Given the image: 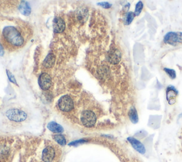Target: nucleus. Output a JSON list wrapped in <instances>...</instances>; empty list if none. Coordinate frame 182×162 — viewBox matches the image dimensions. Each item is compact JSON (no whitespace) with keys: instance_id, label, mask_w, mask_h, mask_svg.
<instances>
[{"instance_id":"1","label":"nucleus","mask_w":182,"mask_h":162,"mask_svg":"<svg viewBox=\"0 0 182 162\" xmlns=\"http://www.w3.org/2000/svg\"><path fill=\"white\" fill-rule=\"evenodd\" d=\"M2 41L9 47L17 49L24 44V38L20 31L14 26H6L2 30Z\"/></svg>"},{"instance_id":"2","label":"nucleus","mask_w":182,"mask_h":162,"mask_svg":"<svg viewBox=\"0 0 182 162\" xmlns=\"http://www.w3.org/2000/svg\"><path fill=\"white\" fill-rule=\"evenodd\" d=\"M164 42L172 46H176L182 44L181 32H169L167 33L164 37Z\"/></svg>"},{"instance_id":"3","label":"nucleus","mask_w":182,"mask_h":162,"mask_svg":"<svg viewBox=\"0 0 182 162\" xmlns=\"http://www.w3.org/2000/svg\"><path fill=\"white\" fill-rule=\"evenodd\" d=\"M6 116L9 120L16 122H21L26 120L27 118L26 114L22 110L17 109H12L6 112Z\"/></svg>"},{"instance_id":"4","label":"nucleus","mask_w":182,"mask_h":162,"mask_svg":"<svg viewBox=\"0 0 182 162\" xmlns=\"http://www.w3.org/2000/svg\"><path fill=\"white\" fill-rule=\"evenodd\" d=\"M81 122L86 127H93L97 121V116L96 114L92 111L87 110L83 112L81 114Z\"/></svg>"},{"instance_id":"5","label":"nucleus","mask_w":182,"mask_h":162,"mask_svg":"<svg viewBox=\"0 0 182 162\" xmlns=\"http://www.w3.org/2000/svg\"><path fill=\"white\" fill-rule=\"evenodd\" d=\"M59 109L63 112H68L73 109L74 103L72 98L68 95H64L59 99Z\"/></svg>"},{"instance_id":"6","label":"nucleus","mask_w":182,"mask_h":162,"mask_svg":"<svg viewBox=\"0 0 182 162\" xmlns=\"http://www.w3.org/2000/svg\"><path fill=\"white\" fill-rule=\"evenodd\" d=\"M52 81L49 74L43 73L41 74L38 78V84L40 87L43 90H48L51 87Z\"/></svg>"},{"instance_id":"7","label":"nucleus","mask_w":182,"mask_h":162,"mask_svg":"<svg viewBox=\"0 0 182 162\" xmlns=\"http://www.w3.org/2000/svg\"><path fill=\"white\" fill-rule=\"evenodd\" d=\"M56 151L54 147L49 146L43 149L42 152V159L44 162H51L54 159Z\"/></svg>"},{"instance_id":"8","label":"nucleus","mask_w":182,"mask_h":162,"mask_svg":"<svg viewBox=\"0 0 182 162\" xmlns=\"http://www.w3.org/2000/svg\"><path fill=\"white\" fill-rule=\"evenodd\" d=\"M120 59H121V53L118 49L114 48L109 51L107 54V60L109 61V62L116 65L120 62Z\"/></svg>"},{"instance_id":"9","label":"nucleus","mask_w":182,"mask_h":162,"mask_svg":"<svg viewBox=\"0 0 182 162\" xmlns=\"http://www.w3.org/2000/svg\"><path fill=\"white\" fill-rule=\"evenodd\" d=\"M128 141L130 143L132 147L137 151L139 152L141 154H144V153H145L146 151V149L142 143H141L139 140H137V139H135V138L134 137H128Z\"/></svg>"},{"instance_id":"10","label":"nucleus","mask_w":182,"mask_h":162,"mask_svg":"<svg viewBox=\"0 0 182 162\" xmlns=\"http://www.w3.org/2000/svg\"><path fill=\"white\" fill-rule=\"evenodd\" d=\"M166 93H167V99L168 101L169 104L170 105L174 104L176 101L177 95H178V91H177L176 89L174 86H169L167 88Z\"/></svg>"},{"instance_id":"11","label":"nucleus","mask_w":182,"mask_h":162,"mask_svg":"<svg viewBox=\"0 0 182 162\" xmlns=\"http://www.w3.org/2000/svg\"><path fill=\"white\" fill-rule=\"evenodd\" d=\"M54 31L56 33H61L65 30L66 24L64 21L60 17H56L54 20Z\"/></svg>"},{"instance_id":"12","label":"nucleus","mask_w":182,"mask_h":162,"mask_svg":"<svg viewBox=\"0 0 182 162\" xmlns=\"http://www.w3.org/2000/svg\"><path fill=\"white\" fill-rule=\"evenodd\" d=\"M19 9L21 13L25 16L29 15L31 14V9L29 4H28V2H26L25 1H21L20 4H19Z\"/></svg>"},{"instance_id":"13","label":"nucleus","mask_w":182,"mask_h":162,"mask_svg":"<svg viewBox=\"0 0 182 162\" xmlns=\"http://www.w3.org/2000/svg\"><path fill=\"white\" fill-rule=\"evenodd\" d=\"M47 127L50 131L54 133H59V134H61V133L63 131V128L60 124L55 122V121H51V122L49 123V124L47 125Z\"/></svg>"},{"instance_id":"14","label":"nucleus","mask_w":182,"mask_h":162,"mask_svg":"<svg viewBox=\"0 0 182 162\" xmlns=\"http://www.w3.org/2000/svg\"><path fill=\"white\" fill-rule=\"evenodd\" d=\"M55 62V57L54 55L52 53H50L48 54L47 57H46V59L43 61V66H44L45 68H51L54 65Z\"/></svg>"},{"instance_id":"15","label":"nucleus","mask_w":182,"mask_h":162,"mask_svg":"<svg viewBox=\"0 0 182 162\" xmlns=\"http://www.w3.org/2000/svg\"><path fill=\"white\" fill-rule=\"evenodd\" d=\"M129 118H130V121L133 123H137L139 121V117H138V114L137 112L136 109L135 107H132L130 109V112H129Z\"/></svg>"},{"instance_id":"16","label":"nucleus","mask_w":182,"mask_h":162,"mask_svg":"<svg viewBox=\"0 0 182 162\" xmlns=\"http://www.w3.org/2000/svg\"><path fill=\"white\" fill-rule=\"evenodd\" d=\"M53 138L58 144H59L61 146H64L66 144V139L65 136L62 135V134H56V135L53 136Z\"/></svg>"},{"instance_id":"17","label":"nucleus","mask_w":182,"mask_h":162,"mask_svg":"<svg viewBox=\"0 0 182 162\" xmlns=\"http://www.w3.org/2000/svg\"><path fill=\"white\" fill-rule=\"evenodd\" d=\"M135 13L134 12H128V14L125 15V22H124V23H125V25H130V24L132 22V21L134 20V18H135Z\"/></svg>"},{"instance_id":"18","label":"nucleus","mask_w":182,"mask_h":162,"mask_svg":"<svg viewBox=\"0 0 182 162\" xmlns=\"http://www.w3.org/2000/svg\"><path fill=\"white\" fill-rule=\"evenodd\" d=\"M143 6L144 5H143L142 1H139L137 3L136 7H135V12H134V13H135V17H136V16L139 15L140 13H141L142 10V9H143Z\"/></svg>"},{"instance_id":"19","label":"nucleus","mask_w":182,"mask_h":162,"mask_svg":"<svg viewBox=\"0 0 182 162\" xmlns=\"http://www.w3.org/2000/svg\"><path fill=\"white\" fill-rule=\"evenodd\" d=\"M164 72H165L166 73L169 75V76L171 79H174L176 78V72H175V70L172 69H168V68H164Z\"/></svg>"},{"instance_id":"20","label":"nucleus","mask_w":182,"mask_h":162,"mask_svg":"<svg viewBox=\"0 0 182 162\" xmlns=\"http://www.w3.org/2000/svg\"><path fill=\"white\" fill-rule=\"evenodd\" d=\"M6 74H7L8 77H9V81H12V82L14 83V84H17V81H16V79H15V77H14V76L11 74V72H9V70H6Z\"/></svg>"},{"instance_id":"21","label":"nucleus","mask_w":182,"mask_h":162,"mask_svg":"<svg viewBox=\"0 0 182 162\" xmlns=\"http://www.w3.org/2000/svg\"><path fill=\"white\" fill-rule=\"evenodd\" d=\"M86 142H87V140H85V139H80V140H76V141H74V142H70L68 145L69 146H76V145H78V144H83V143H85Z\"/></svg>"},{"instance_id":"22","label":"nucleus","mask_w":182,"mask_h":162,"mask_svg":"<svg viewBox=\"0 0 182 162\" xmlns=\"http://www.w3.org/2000/svg\"><path fill=\"white\" fill-rule=\"evenodd\" d=\"M98 5L101 6L102 7L105 8V9H109L112 7V4H109L108 2H100V3H98Z\"/></svg>"},{"instance_id":"23","label":"nucleus","mask_w":182,"mask_h":162,"mask_svg":"<svg viewBox=\"0 0 182 162\" xmlns=\"http://www.w3.org/2000/svg\"><path fill=\"white\" fill-rule=\"evenodd\" d=\"M4 49H3V47H2V46H1V44H0V56H1V57H2V56L4 55Z\"/></svg>"}]
</instances>
